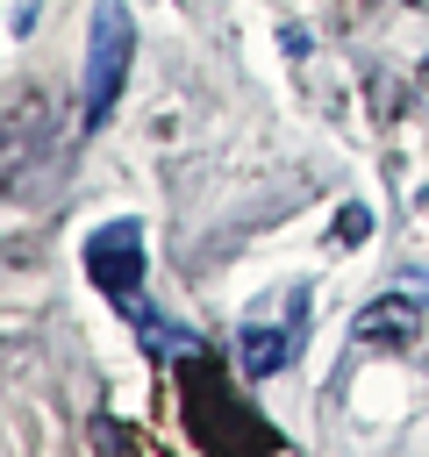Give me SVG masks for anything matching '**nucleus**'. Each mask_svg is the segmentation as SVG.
<instances>
[{
    "label": "nucleus",
    "instance_id": "6e6552de",
    "mask_svg": "<svg viewBox=\"0 0 429 457\" xmlns=\"http://www.w3.org/2000/svg\"><path fill=\"white\" fill-rule=\"evenodd\" d=\"M422 79H429V57H422Z\"/></svg>",
    "mask_w": 429,
    "mask_h": 457
},
{
    "label": "nucleus",
    "instance_id": "423d86ee",
    "mask_svg": "<svg viewBox=\"0 0 429 457\" xmlns=\"http://www.w3.org/2000/svg\"><path fill=\"white\" fill-rule=\"evenodd\" d=\"M129 314H136V336H143V343H150L157 357H172V350H193V343H200V336H186L179 321H164V314H157L150 300H143V307L129 300Z\"/></svg>",
    "mask_w": 429,
    "mask_h": 457
},
{
    "label": "nucleus",
    "instance_id": "7ed1b4c3",
    "mask_svg": "<svg viewBox=\"0 0 429 457\" xmlns=\"http://www.w3.org/2000/svg\"><path fill=\"white\" fill-rule=\"evenodd\" d=\"M86 278L114 300V307H129L136 293H143V278H150V250H143V221H107V228H93L86 236Z\"/></svg>",
    "mask_w": 429,
    "mask_h": 457
},
{
    "label": "nucleus",
    "instance_id": "20e7f679",
    "mask_svg": "<svg viewBox=\"0 0 429 457\" xmlns=\"http://www.w3.org/2000/svg\"><path fill=\"white\" fill-rule=\"evenodd\" d=\"M422 321H429V300H422V286H386V293H372L365 307H358V343L365 350H415L422 343Z\"/></svg>",
    "mask_w": 429,
    "mask_h": 457
},
{
    "label": "nucleus",
    "instance_id": "39448f33",
    "mask_svg": "<svg viewBox=\"0 0 429 457\" xmlns=\"http://www.w3.org/2000/svg\"><path fill=\"white\" fill-rule=\"evenodd\" d=\"M286 314H293L286 328H272V321H243V328H236V364H243V378H272V371L293 364V350H300V321H307V293H293Z\"/></svg>",
    "mask_w": 429,
    "mask_h": 457
},
{
    "label": "nucleus",
    "instance_id": "f257e3e1",
    "mask_svg": "<svg viewBox=\"0 0 429 457\" xmlns=\"http://www.w3.org/2000/svg\"><path fill=\"white\" fill-rule=\"evenodd\" d=\"M129 57H136V21H129V7H122V0H93V21H86V86H79V129H86V136L114 114V100H122V86H129Z\"/></svg>",
    "mask_w": 429,
    "mask_h": 457
},
{
    "label": "nucleus",
    "instance_id": "0eeeda50",
    "mask_svg": "<svg viewBox=\"0 0 429 457\" xmlns=\"http://www.w3.org/2000/svg\"><path fill=\"white\" fill-rule=\"evenodd\" d=\"M365 236H372V214H365V207L350 200V207L336 214V243H365Z\"/></svg>",
    "mask_w": 429,
    "mask_h": 457
},
{
    "label": "nucleus",
    "instance_id": "f03ea898",
    "mask_svg": "<svg viewBox=\"0 0 429 457\" xmlns=\"http://www.w3.org/2000/svg\"><path fill=\"white\" fill-rule=\"evenodd\" d=\"M186 421H193V436H200V450H243V443H279L257 414H236V400H229V386H222V371L214 364H193L186 371Z\"/></svg>",
    "mask_w": 429,
    "mask_h": 457
}]
</instances>
